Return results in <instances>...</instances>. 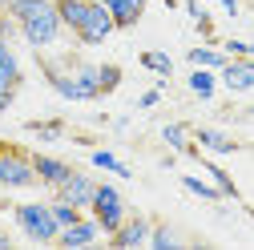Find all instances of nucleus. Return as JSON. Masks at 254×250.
I'll list each match as a JSON object with an SVG mask.
<instances>
[{
    "label": "nucleus",
    "mask_w": 254,
    "mask_h": 250,
    "mask_svg": "<svg viewBox=\"0 0 254 250\" xmlns=\"http://www.w3.org/2000/svg\"><path fill=\"white\" fill-rule=\"evenodd\" d=\"M85 8H89V0H57V16H61V24H65L69 33H77V28H81Z\"/></svg>",
    "instance_id": "obj_17"
},
{
    "label": "nucleus",
    "mask_w": 254,
    "mask_h": 250,
    "mask_svg": "<svg viewBox=\"0 0 254 250\" xmlns=\"http://www.w3.org/2000/svg\"><path fill=\"white\" fill-rule=\"evenodd\" d=\"M33 170H37L41 186H53V190L73 174V166H69V162H61V158H53V153H33Z\"/></svg>",
    "instance_id": "obj_10"
},
{
    "label": "nucleus",
    "mask_w": 254,
    "mask_h": 250,
    "mask_svg": "<svg viewBox=\"0 0 254 250\" xmlns=\"http://www.w3.org/2000/svg\"><path fill=\"white\" fill-rule=\"evenodd\" d=\"M89 214L97 218L101 234H113V230L125 222V198H121V190H117V186H109V182H97V194H93Z\"/></svg>",
    "instance_id": "obj_4"
},
{
    "label": "nucleus",
    "mask_w": 254,
    "mask_h": 250,
    "mask_svg": "<svg viewBox=\"0 0 254 250\" xmlns=\"http://www.w3.org/2000/svg\"><path fill=\"white\" fill-rule=\"evenodd\" d=\"M218 73L230 93H246V89H254V57H230Z\"/></svg>",
    "instance_id": "obj_8"
},
{
    "label": "nucleus",
    "mask_w": 254,
    "mask_h": 250,
    "mask_svg": "<svg viewBox=\"0 0 254 250\" xmlns=\"http://www.w3.org/2000/svg\"><path fill=\"white\" fill-rule=\"evenodd\" d=\"M20 85V61L8 49V41H0V93H16Z\"/></svg>",
    "instance_id": "obj_13"
},
{
    "label": "nucleus",
    "mask_w": 254,
    "mask_h": 250,
    "mask_svg": "<svg viewBox=\"0 0 254 250\" xmlns=\"http://www.w3.org/2000/svg\"><path fill=\"white\" fill-rule=\"evenodd\" d=\"M149 246H153V250H174V246H182V234H178L174 226L162 222V226L149 230Z\"/></svg>",
    "instance_id": "obj_22"
},
{
    "label": "nucleus",
    "mask_w": 254,
    "mask_h": 250,
    "mask_svg": "<svg viewBox=\"0 0 254 250\" xmlns=\"http://www.w3.org/2000/svg\"><path fill=\"white\" fill-rule=\"evenodd\" d=\"M73 81L81 89V97L93 101L101 97V65H89V61H73Z\"/></svg>",
    "instance_id": "obj_11"
},
{
    "label": "nucleus",
    "mask_w": 254,
    "mask_h": 250,
    "mask_svg": "<svg viewBox=\"0 0 254 250\" xmlns=\"http://www.w3.org/2000/svg\"><path fill=\"white\" fill-rule=\"evenodd\" d=\"M89 162L97 166V170H105V174H117V178H133V170L125 166V162L117 158V153H109V149H93V153H89Z\"/></svg>",
    "instance_id": "obj_18"
},
{
    "label": "nucleus",
    "mask_w": 254,
    "mask_h": 250,
    "mask_svg": "<svg viewBox=\"0 0 254 250\" xmlns=\"http://www.w3.org/2000/svg\"><path fill=\"white\" fill-rule=\"evenodd\" d=\"M33 186H41L33 153L12 141H0V190H33Z\"/></svg>",
    "instance_id": "obj_3"
},
{
    "label": "nucleus",
    "mask_w": 254,
    "mask_h": 250,
    "mask_svg": "<svg viewBox=\"0 0 254 250\" xmlns=\"http://www.w3.org/2000/svg\"><path fill=\"white\" fill-rule=\"evenodd\" d=\"M157 97H162V89H149V93H141V97H137V105H141V109H153Z\"/></svg>",
    "instance_id": "obj_27"
},
{
    "label": "nucleus",
    "mask_w": 254,
    "mask_h": 250,
    "mask_svg": "<svg viewBox=\"0 0 254 250\" xmlns=\"http://www.w3.org/2000/svg\"><path fill=\"white\" fill-rule=\"evenodd\" d=\"M0 210H8V198H4V190H0Z\"/></svg>",
    "instance_id": "obj_31"
},
{
    "label": "nucleus",
    "mask_w": 254,
    "mask_h": 250,
    "mask_svg": "<svg viewBox=\"0 0 254 250\" xmlns=\"http://www.w3.org/2000/svg\"><path fill=\"white\" fill-rule=\"evenodd\" d=\"M8 242H12V238H8V234H0V246H8Z\"/></svg>",
    "instance_id": "obj_32"
},
{
    "label": "nucleus",
    "mask_w": 254,
    "mask_h": 250,
    "mask_svg": "<svg viewBox=\"0 0 254 250\" xmlns=\"http://www.w3.org/2000/svg\"><path fill=\"white\" fill-rule=\"evenodd\" d=\"M149 230H153V222L149 218H129L125 214V222L109 234V242L117 246V250H133V246H149Z\"/></svg>",
    "instance_id": "obj_7"
},
{
    "label": "nucleus",
    "mask_w": 254,
    "mask_h": 250,
    "mask_svg": "<svg viewBox=\"0 0 254 250\" xmlns=\"http://www.w3.org/2000/svg\"><path fill=\"white\" fill-rule=\"evenodd\" d=\"M24 129H28V133H37V137H45V141H53V137L65 133V125H61V121H28Z\"/></svg>",
    "instance_id": "obj_25"
},
{
    "label": "nucleus",
    "mask_w": 254,
    "mask_h": 250,
    "mask_svg": "<svg viewBox=\"0 0 254 250\" xmlns=\"http://www.w3.org/2000/svg\"><path fill=\"white\" fill-rule=\"evenodd\" d=\"M101 238V226H97V218H77V222L73 226H61V234H57V246H93V242H97Z\"/></svg>",
    "instance_id": "obj_9"
},
{
    "label": "nucleus",
    "mask_w": 254,
    "mask_h": 250,
    "mask_svg": "<svg viewBox=\"0 0 254 250\" xmlns=\"http://www.w3.org/2000/svg\"><path fill=\"white\" fill-rule=\"evenodd\" d=\"M162 137H166V145H170V149H178V153H186V149H190V129H186L182 121L162 125Z\"/></svg>",
    "instance_id": "obj_21"
},
{
    "label": "nucleus",
    "mask_w": 254,
    "mask_h": 250,
    "mask_svg": "<svg viewBox=\"0 0 254 250\" xmlns=\"http://www.w3.org/2000/svg\"><path fill=\"white\" fill-rule=\"evenodd\" d=\"M186 153H190V158H198V162L206 166V174L214 178V186H218V190H222V198H238V186L230 182V174L222 170V166H214V162H206V153H198V145H190Z\"/></svg>",
    "instance_id": "obj_14"
},
{
    "label": "nucleus",
    "mask_w": 254,
    "mask_h": 250,
    "mask_svg": "<svg viewBox=\"0 0 254 250\" xmlns=\"http://www.w3.org/2000/svg\"><path fill=\"white\" fill-rule=\"evenodd\" d=\"M218 4H222V8H226L230 16H238V0H218Z\"/></svg>",
    "instance_id": "obj_29"
},
{
    "label": "nucleus",
    "mask_w": 254,
    "mask_h": 250,
    "mask_svg": "<svg viewBox=\"0 0 254 250\" xmlns=\"http://www.w3.org/2000/svg\"><path fill=\"white\" fill-rule=\"evenodd\" d=\"M8 4H12V0H0V8H8Z\"/></svg>",
    "instance_id": "obj_33"
},
{
    "label": "nucleus",
    "mask_w": 254,
    "mask_h": 250,
    "mask_svg": "<svg viewBox=\"0 0 254 250\" xmlns=\"http://www.w3.org/2000/svg\"><path fill=\"white\" fill-rule=\"evenodd\" d=\"M121 85V69L117 65H101V93H113Z\"/></svg>",
    "instance_id": "obj_26"
},
{
    "label": "nucleus",
    "mask_w": 254,
    "mask_h": 250,
    "mask_svg": "<svg viewBox=\"0 0 254 250\" xmlns=\"http://www.w3.org/2000/svg\"><path fill=\"white\" fill-rule=\"evenodd\" d=\"M186 12L194 16V20H198V16H206V12H202V4H198V0H186Z\"/></svg>",
    "instance_id": "obj_28"
},
{
    "label": "nucleus",
    "mask_w": 254,
    "mask_h": 250,
    "mask_svg": "<svg viewBox=\"0 0 254 250\" xmlns=\"http://www.w3.org/2000/svg\"><path fill=\"white\" fill-rule=\"evenodd\" d=\"M194 141L206 145V149H214V153H234V149H238L234 137H226L222 129H206V125H202V129H194Z\"/></svg>",
    "instance_id": "obj_15"
},
{
    "label": "nucleus",
    "mask_w": 254,
    "mask_h": 250,
    "mask_svg": "<svg viewBox=\"0 0 254 250\" xmlns=\"http://www.w3.org/2000/svg\"><path fill=\"white\" fill-rule=\"evenodd\" d=\"M182 186H186L194 198H202V202H222V190H218V186H210V182H202V178H194V174H186Z\"/></svg>",
    "instance_id": "obj_20"
},
{
    "label": "nucleus",
    "mask_w": 254,
    "mask_h": 250,
    "mask_svg": "<svg viewBox=\"0 0 254 250\" xmlns=\"http://www.w3.org/2000/svg\"><path fill=\"white\" fill-rule=\"evenodd\" d=\"M93 194H97V182L85 178L81 170H73L65 182L57 186V194H53V198H65V202H73L77 210H89V206H93Z\"/></svg>",
    "instance_id": "obj_6"
},
{
    "label": "nucleus",
    "mask_w": 254,
    "mask_h": 250,
    "mask_svg": "<svg viewBox=\"0 0 254 250\" xmlns=\"http://www.w3.org/2000/svg\"><path fill=\"white\" fill-rule=\"evenodd\" d=\"M12 222H16V230H20L28 242H41V246L57 242V234H61L49 202H16V206H12Z\"/></svg>",
    "instance_id": "obj_2"
},
{
    "label": "nucleus",
    "mask_w": 254,
    "mask_h": 250,
    "mask_svg": "<svg viewBox=\"0 0 254 250\" xmlns=\"http://www.w3.org/2000/svg\"><path fill=\"white\" fill-rule=\"evenodd\" d=\"M141 65L153 69L157 77H170V73H174V61H170L166 53H157V49H145V53H141Z\"/></svg>",
    "instance_id": "obj_23"
},
{
    "label": "nucleus",
    "mask_w": 254,
    "mask_h": 250,
    "mask_svg": "<svg viewBox=\"0 0 254 250\" xmlns=\"http://www.w3.org/2000/svg\"><path fill=\"white\" fill-rule=\"evenodd\" d=\"M8 12L20 24V37L33 49H53L65 33V24L57 16V0H12Z\"/></svg>",
    "instance_id": "obj_1"
},
{
    "label": "nucleus",
    "mask_w": 254,
    "mask_h": 250,
    "mask_svg": "<svg viewBox=\"0 0 254 250\" xmlns=\"http://www.w3.org/2000/svg\"><path fill=\"white\" fill-rule=\"evenodd\" d=\"M101 4L113 12L117 28H133V24L141 20V12H145V4H149V0H101Z\"/></svg>",
    "instance_id": "obj_12"
},
{
    "label": "nucleus",
    "mask_w": 254,
    "mask_h": 250,
    "mask_svg": "<svg viewBox=\"0 0 254 250\" xmlns=\"http://www.w3.org/2000/svg\"><path fill=\"white\" fill-rule=\"evenodd\" d=\"M49 206H53V218H57V226H73L77 218L85 214V210H77V206H73V202H65V198H53Z\"/></svg>",
    "instance_id": "obj_24"
},
{
    "label": "nucleus",
    "mask_w": 254,
    "mask_h": 250,
    "mask_svg": "<svg viewBox=\"0 0 254 250\" xmlns=\"http://www.w3.org/2000/svg\"><path fill=\"white\" fill-rule=\"evenodd\" d=\"M12 97H16V93H0V113H4V109L12 105Z\"/></svg>",
    "instance_id": "obj_30"
},
{
    "label": "nucleus",
    "mask_w": 254,
    "mask_h": 250,
    "mask_svg": "<svg viewBox=\"0 0 254 250\" xmlns=\"http://www.w3.org/2000/svg\"><path fill=\"white\" fill-rule=\"evenodd\" d=\"M190 89H194V97L210 101V97H214V89H218V81H214V69H194V73H190Z\"/></svg>",
    "instance_id": "obj_19"
},
{
    "label": "nucleus",
    "mask_w": 254,
    "mask_h": 250,
    "mask_svg": "<svg viewBox=\"0 0 254 250\" xmlns=\"http://www.w3.org/2000/svg\"><path fill=\"white\" fill-rule=\"evenodd\" d=\"M190 57V65H194V69H222V65H226V53H222V49H214V45H202V49H190L186 53Z\"/></svg>",
    "instance_id": "obj_16"
},
{
    "label": "nucleus",
    "mask_w": 254,
    "mask_h": 250,
    "mask_svg": "<svg viewBox=\"0 0 254 250\" xmlns=\"http://www.w3.org/2000/svg\"><path fill=\"white\" fill-rule=\"evenodd\" d=\"M113 33H117V20H113V12L101 4V0H89L85 20H81V28H77L73 37H77L81 45H105Z\"/></svg>",
    "instance_id": "obj_5"
}]
</instances>
